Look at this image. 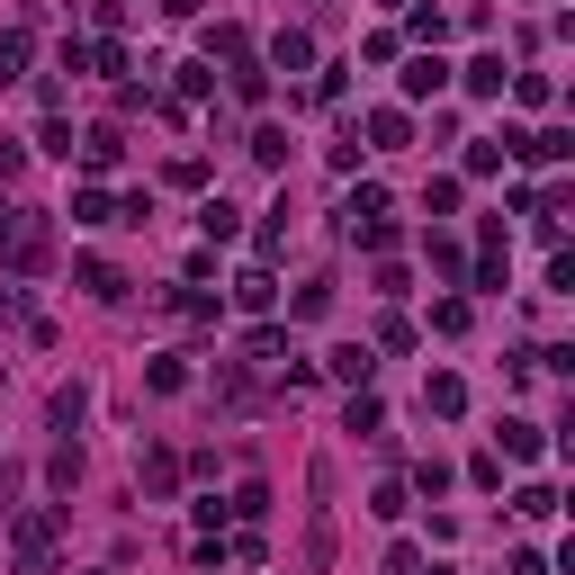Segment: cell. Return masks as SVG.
Here are the masks:
<instances>
[{
  "label": "cell",
  "mask_w": 575,
  "mask_h": 575,
  "mask_svg": "<svg viewBox=\"0 0 575 575\" xmlns=\"http://www.w3.org/2000/svg\"><path fill=\"white\" fill-rule=\"evenodd\" d=\"M0 261H10V279H36L54 261V216L45 207H10V234H0Z\"/></svg>",
  "instance_id": "1"
},
{
  "label": "cell",
  "mask_w": 575,
  "mask_h": 575,
  "mask_svg": "<svg viewBox=\"0 0 575 575\" xmlns=\"http://www.w3.org/2000/svg\"><path fill=\"white\" fill-rule=\"evenodd\" d=\"M10 557H19V575H54V522L28 513V522L10 531Z\"/></svg>",
  "instance_id": "2"
},
{
  "label": "cell",
  "mask_w": 575,
  "mask_h": 575,
  "mask_svg": "<svg viewBox=\"0 0 575 575\" xmlns=\"http://www.w3.org/2000/svg\"><path fill=\"white\" fill-rule=\"evenodd\" d=\"M135 485H144V503H171V485H180V459L154 441V450H135Z\"/></svg>",
  "instance_id": "3"
},
{
  "label": "cell",
  "mask_w": 575,
  "mask_h": 575,
  "mask_svg": "<svg viewBox=\"0 0 575 575\" xmlns=\"http://www.w3.org/2000/svg\"><path fill=\"white\" fill-rule=\"evenodd\" d=\"M441 91H450V63L441 54H414L405 63V100H441Z\"/></svg>",
  "instance_id": "4"
},
{
  "label": "cell",
  "mask_w": 575,
  "mask_h": 575,
  "mask_svg": "<svg viewBox=\"0 0 575 575\" xmlns=\"http://www.w3.org/2000/svg\"><path fill=\"white\" fill-rule=\"evenodd\" d=\"M306 63H315V36L306 28H279L270 36V72H306Z\"/></svg>",
  "instance_id": "5"
},
{
  "label": "cell",
  "mask_w": 575,
  "mask_h": 575,
  "mask_svg": "<svg viewBox=\"0 0 575 575\" xmlns=\"http://www.w3.org/2000/svg\"><path fill=\"white\" fill-rule=\"evenodd\" d=\"M513 154H522V163H566V154H575V135H566V126H540V135L513 144Z\"/></svg>",
  "instance_id": "6"
},
{
  "label": "cell",
  "mask_w": 575,
  "mask_h": 575,
  "mask_svg": "<svg viewBox=\"0 0 575 575\" xmlns=\"http://www.w3.org/2000/svg\"><path fill=\"white\" fill-rule=\"evenodd\" d=\"M422 405L441 414V422H459V414H468V387H459V378L441 369V378H422Z\"/></svg>",
  "instance_id": "7"
},
{
  "label": "cell",
  "mask_w": 575,
  "mask_h": 575,
  "mask_svg": "<svg viewBox=\"0 0 575 575\" xmlns=\"http://www.w3.org/2000/svg\"><path fill=\"white\" fill-rule=\"evenodd\" d=\"M369 144H378V154H405V144H414V117H405V108H378V117H369Z\"/></svg>",
  "instance_id": "8"
},
{
  "label": "cell",
  "mask_w": 575,
  "mask_h": 575,
  "mask_svg": "<svg viewBox=\"0 0 575 575\" xmlns=\"http://www.w3.org/2000/svg\"><path fill=\"white\" fill-rule=\"evenodd\" d=\"M333 378H342V387L359 396V387L378 378V351H359V342H351V351H333Z\"/></svg>",
  "instance_id": "9"
},
{
  "label": "cell",
  "mask_w": 575,
  "mask_h": 575,
  "mask_svg": "<svg viewBox=\"0 0 575 575\" xmlns=\"http://www.w3.org/2000/svg\"><path fill=\"white\" fill-rule=\"evenodd\" d=\"M72 288H91L100 306H117V297H126V279H117L108 261H82V270H72Z\"/></svg>",
  "instance_id": "10"
},
{
  "label": "cell",
  "mask_w": 575,
  "mask_h": 575,
  "mask_svg": "<svg viewBox=\"0 0 575 575\" xmlns=\"http://www.w3.org/2000/svg\"><path fill=\"white\" fill-rule=\"evenodd\" d=\"M82 414H91V396H82V387H54V405H45V422L63 431V441H72V431H82Z\"/></svg>",
  "instance_id": "11"
},
{
  "label": "cell",
  "mask_w": 575,
  "mask_h": 575,
  "mask_svg": "<svg viewBox=\"0 0 575 575\" xmlns=\"http://www.w3.org/2000/svg\"><path fill=\"white\" fill-rule=\"evenodd\" d=\"M117 154H126L117 126H91V135H82V163H91V171H117Z\"/></svg>",
  "instance_id": "12"
},
{
  "label": "cell",
  "mask_w": 575,
  "mask_h": 575,
  "mask_svg": "<svg viewBox=\"0 0 575 575\" xmlns=\"http://www.w3.org/2000/svg\"><path fill=\"white\" fill-rule=\"evenodd\" d=\"M503 82H513L503 54H477V63H468V91H477V100H503Z\"/></svg>",
  "instance_id": "13"
},
{
  "label": "cell",
  "mask_w": 575,
  "mask_h": 575,
  "mask_svg": "<svg viewBox=\"0 0 575 575\" xmlns=\"http://www.w3.org/2000/svg\"><path fill=\"white\" fill-rule=\"evenodd\" d=\"M270 297H279L270 270H243V279H234V306H243V315H270Z\"/></svg>",
  "instance_id": "14"
},
{
  "label": "cell",
  "mask_w": 575,
  "mask_h": 575,
  "mask_svg": "<svg viewBox=\"0 0 575 575\" xmlns=\"http://www.w3.org/2000/svg\"><path fill=\"white\" fill-rule=\"evenodd\" d=\"M351 431H359V441H387V414H378V396H369V387L351 396Z\"/></svg>",
  "instance_id": "15"
},
{
  "label": "cell",
  "mask_w": 575,
  "mask_h": 575,
  "mask_svg": "<svg viewBox=\"0 0 575 575\" xmlns=\"http://www.w3.org/2000/svg\"><path fill=\"white\" fill-rule=\"evenodd\" d=\"M72 216H82V226H117V198L108 189H72Z\"/></svg>",
  "instance_id": "16"
},
{
  "label": "cell",
  "mask_w": 575,
  "mask_h": 575,
  "mask_svg": "<svg viewBox=\"0 0 575 575\" xmlns=\"http://www.w3.org/2000/svg\"><path fill=\"white\" fill-rule=\"evenodd\" d=\"M243 154H252L261 171H279V163H288V135H279V126H252V144H243Z\"/></svg>",
  "instance_id": "17"
},
{
  "label": "cell",
  "mask_w": 575,
  "mask_h": 575,
  "mask_svg": "<svg viewBox=\"0 0 575 575\" xmlns=\"http://www.w3.org/2000/svg\"><path fill=\"white\" fill-rule=\"evenodd\" d=\"M288 315H297V324H315V315H333V279H306V288H297V306H288Z\"/></svg>",
  "instance_id": "18"
},
{
  "label": "cell",
  "mask_w": 575,
  "mask_h": 575,
  "mask_svg": "<svg viewBox=\"0 0 575 575\" xmlns=\"http://www.w3.org/2000/svg\"><path fill=\"white\" fill-rule=\"evenodd\" d=\"M198 226H207V243H226V234H243V216H234L226 198H207V207H198Z\"/></svg>",
  "instance_id": "19"
},
{
  "label": "cell",
  "mask_w": 575,
  "mask_h": 575,
  "mask_svg": "<svg viewBox=\"0 0 575 575\" xmlns=\"http://www.w3.org/2000/svg\"><path fill=\"white\" fill-rule=\"evenodd\" d=\"M28 72V28H0V82H19Z\"/></svg>",
  "instance_id": "20"
},
{
  "label": "cell",
  "mask_w": 575,
  "mask_h": 575,
  "mask_svg": "<svg viewBox=\"0 0 575 575\" xmlns=\"http://www.w3.org/2000/svg\"><path fill=\"white\" fill-rule=\"evenodd\" d=\"M369 216H387V189H351L342 198V226H369Z\"/></svg>",
  "instance_id": "21"
},
{
  "label": "cell",
  "mask_w": 575,
  "mask_h": 575,
  "mask_svg": "<svg viewBox=\"0 0 575 575\" xmlns=\"http://www.w3.org/2000/svg\"><path fill=\"white\" fill-rule=\"evenodd\" d=\"M503 450H513V459H540V422L513 414V422H503Z\"/></svg>",
  "instance_id": "22"
},
{
  "label": "cell",
  "mask_w": 575,
  "mask_h": 575,
  "mask_svg": "<svg viewBox=\"0 0 575 575\" xmlns=\"http://www.w3.org/2000/svg\"><path fill=\"white\" fill-rule=\"evenodd\" d=\"M45 477H54V485H63V494H72V485H82V441H63V450H54V459H45Z\"/></svg>",
  "instance_id": "23"
},
{
  "label": "cell",
  "mask_w": 575,
  "mask_h": 575,
  "mask_svg": "<svg viewBox=\"0 0 575 575\" xmlns=\"http://www.w3.org/2000/svg\"><path fill=\"white\" fill-rule=\"evenodd\" d=\"M82 63H91V72H126V45H117V36H91Z\"/></svg>",
  "instance_id": "24"
},
{
  "label": "cell",
  "mask_w": 575,
  "mask_h": 575,
  "mask_svg": "<svg viewBox=\"0 0 575 575\" xmlns=\"http://www.w3.org/2000/svg\"><path fill=\"white\" fill-rule=\"evenodd\" d=\"M144 387H154V396H180V387H189V369H180V359H154V369H144Z\"/></svg>",
  "instance_id": "25"
},
{
  "label": "cell",
  "mask_w": 575,
  "mask_h": 575,
  "mask_svg": "<svg viewBox=\"0 0 575 575\" xmlns=\"http://www.w3.org/2000/svg\"><path fill=\"white\" fill-rule=\"evenodd\" d=\"M513 513H522V522H548V513H557V494H548V485H522V494H513Z\"/></svg>",
  "instance_id": "26"
},
{
  "label": "cell",
  "mask_w": 575,
  "mask_h": 575,
  "mask_svg": "<svg viewBox=\"0 0 575 575\" xmlns=\"http://www.w3.org/2000/svg\"><path fill=\"white\" fill-rule=\"evenodd\" d=\"M234 513H243V522H261V513H270V485H261V477H243V485H234Z\"/></svg>",
  "instance_id": "27"
},
{
  "label": "cell",
  "mask_w": 575,
  "mask_h": 575,
  "mask_svg": "<svg viewBox=\"0 0 575 575\" xmlns=\"http://www.w3.org/2000/svg\"><path fill=\"white\" fill-rule=\"evenodd\" d=\"M171 315H189V324H216V297H207V288H180V297H171Z\"/></svg>",
  "instance_id": "28"
},
{
  "label": "cell",
  "mask_w": 575,
  "mask_h": 575,
  "mask_svg": "<svg viewBox=\"0 0 575 575\" xmlns=\"http://www.w3.org/2000/svg\"><path fill=\"white\" fill-rule=\"evenodd\" d=\"M359 243H369V252H396V216H369V226H351Z\"/></svg>",
  "instance_id": "29"
},
{
  "label": "cell",
  "mask_w": 575,
  "mask_h": 575,
  "mask_svg": "<svg viewBox=\"0 0 575 575\" xmlns=\"http://www.w3.org/2000/svg\"><path fill=\"white\" fill-rule=\"evenodd\" d=\"M414 485H422L431 503H441V494H450V459H422V468H414Z\"/></svg>",
  "instance_id": "30"
},
{
  "label": "cell",
  "mask_w": 575,
  "mask_h": 575,
  "mask_svg": "<svg viewBox=\"0 0 575 575\" xmlns=\"http://www.w3.org/2000/svg\"><path fill=\"white\" fill-rule=\"evenodd\" d=\"M468 171H477V180H485V171H503V144H494V135H477V144H468Z\"/></svg>",
  "instance_id": "31"
},
{
  "label": "cell",
  "mask_w": 575,
  "mask_h": 575,
  "mask_svg": "<svg viewBox=\"0 0 575 575\" xmlns=\"http://www.w3.org/2000/svg\"><path fill=\"white\" fill-rule=\"evenodd\" d=\"M431 270H441V279H459V270H468V252H459L450 234H431Z\"/></svg>",
  "instance_id": "32"
},
{
  "label": "cell",
  "mask_w": 575,
  "mask_h": 575,
  "mask_svg": "<svg viewBox=\"0 0 575 575\" xmlns=\"http://www.w3.org/2000/svg\"><path fill=\"white\" fill-rule=\"evenodd\" d=\"M207 54H226V63H252V45H243V28H216V36H207Z\"/></svg>",
  "instance_id": "33"
},
{
  "label": "cell",
  "mask_w": 575,
  "mask_h": 575,
  "mask_svg": "<svg viewBox=\"0 0 575 575\" xmlns=\"http://www.w3.org/2000/svg\"><path fill=\"white\" fill-rule=\"evenodd\" d=\"M431 333H468V297H441V306H431Z\"/></svg>",
  "instance_id": "34"
},
{
  "label": "cell",
  "mask_w": 575,
  "mask_h": 575,
  "mask_svg": "<svg viewBox=\"0 0 575 575\" xmlns=\"http://www.w3.org/2000/svg\"><path fill=\"white\" fill-rule=\"evenodd\" d=\"M387 575H422V548H414V540H396V548H387Z\"/></svg>",
  "instance_id": "35"
},
{
  "label": "cell",
  "mask_w": 575,
  "mask_h": 575,
  "mask_svg": "<svg viewBox=\"0 0 575 575\" xmlns=\"http://www.w3.org/2000/svg\"><path fill=\"white\" fill-rule=\"evenodd\" d=\"M28 171V144H10V135H0V180H19Z\"/></svg>",
  "instance_id": "36"
},
{
  "label": "cell",
  "mask_w": 575,
  "mask_h": 575,
  "mask_svg": "<svg viewBox=\"0 0 575 575\" xmlns=\"http://www.w3.org/2000/svg\"><path fill=\"white\" fill-rule=\"evenodd\" d=\"M0 324H28V288H0Z\"/></svg>",
  "instance_id": "37"
},
{
  "label": "cell",
  "mask_w": 575,
  "mask_h": 575,
  "mask_svg": "<svg viewBox=\"0 0 575 575\" xmlns=\"http://www.w3.org/2000/svg\"><path fill=\"white\" fill-rule=\"evenodd\" d=\"M503 575H548V557H540V548H513V566H503Z\"/></svg>",
  "instance_id": "38"
},
{
  "label": "cell",
  "mask_w": 575,
  "mask_h": 575,
  "mask_svg": "<svg viewBox=\"0 0 575 575\" xmlns=\"http://www.w3.org/2000/svg\"><path fill=\"white\" fill-rule=\"evenodd\" d=\"M163 10H171V19H198V10H207V0H163Z\"/></svg>",
  "instance_id": "39"
},
{
  "label": "cell",
  "mask_w": 575,
  "mask_h": 575,
  "mask_svg": "<svg viewBox=\"0 0 575 575\" xmlns=\"http://www.w3.org/2000/svg\"><path fill=\"white\" fill-rule=\"evenodd\" d=\"M0 234H10V207H0Z\"/></svg>",
  "instance_id": "40"
},
{
  "label": "cell",
  "mask_w": 575,
  "mask_h": 575,
  "mask_svg": "<svg viewBox=\"0 0 575 575\" xmlns=\"http://www.w3.org/2000/svg\"><path fill=\"white\" fill-rule=\"evenodd\" d=\"M0 387H10V369H0Z\"/></svg>",
  "instance_id": "41"
}]
</instances>
